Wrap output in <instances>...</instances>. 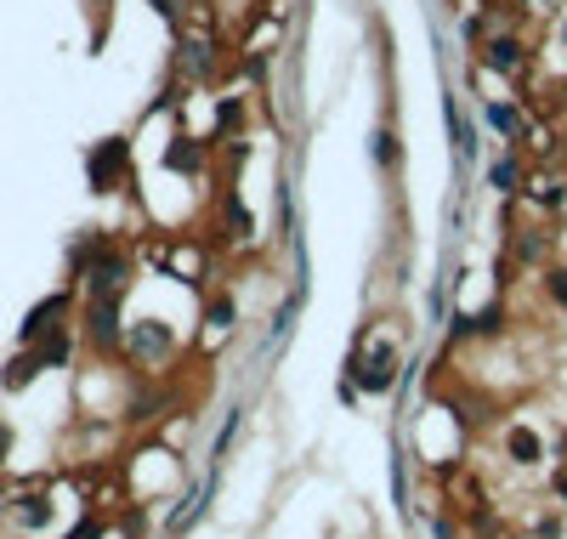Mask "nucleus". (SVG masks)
Listing matches in <instances>:
<instances>
[{"mask_svg": "<svg viewBox=\"0 0 567 539\" xmlns=\"http://www.w3.org/2000/svg\"><path fill=\"white\" fill-rule=\"evenodd\" d=\"M126 159H131V148L119 143V136H109L102 148H91V159H85V171H91V188L97 193H109L119 176H126Z\"/></svg>", "mask_w": 567, "mask_h": 539, "instance_id": "1", "label": "nucleus"}, {"mask_svg": "<svg viewBox=\"0 0 567 539\" xmlns=\"http://www.w3.org/2000/svg\"><path fill=\"white\" fill-rule=\"evenodd\" d=\"M63 306H69V296H45L35 313L23 318V341H45V335L57 330V318H63Z\"/></svg>", "mask_w": 567, "mask_h": 539, "instance_id": "2", "label": "nucleus"}, {"mask_svg": "<svg viewBox=\"0 0 567 539\" xmlns=\"http://www.w3.org/2000/svg\"><path fill=\"white\" fill-rule=\"evenodd\" d=\"M352 380H358V387H369V392H386L392 387V352H375V358H358L352 363Z\"/></svg>", "mask_w": 567, "mask_h": 539, "instance_id": "3", "label": "nucleus"}, {"mask_svg": "<svg viewBox=\"0 0 567 539\" xmlns=\"http://www.w3.org/2000/svg\"><path fill=\"white\" fill-rule=\"evenodd\" d=\"M488 69H499V74L522 69V45H516V40H494V45H488Z\"/></svg>", "mask_w": 567, "mask_h": 539, "instance_id": "4", "label": "nucleus"}, {"mask_svg": "<svg viewBox=\"0 0 567 539\" xmlns=\"http://www.w3.org/2000/svg\"><path fill=\"white\" fill-rule=\"evenodd\" d=\"M40 369H45V363H40V352H28V358H12V363H6V387H28Z\"/></svg>", "mask_w": 567, "mask_h": 539, "instance_id": "5", "label": "nucleus"}, {"mask_svg": "<svg viewBox=\"0 0 567 539\" xmlns=\"http://www.w3.org/2000/svg\"><path fill=\"white\" fill-rule=\"evenodd\" d=\"M91 330H97V341H114V335H119V323H114V296L97 301V313H91Z\"/></svg>", "mask_w": 567, "mask_h": 539, "instance_id": "6", "label": "nucleus"}, {"mask_svg": "<svg viewBox=\"0 0 567 539\" xmlns=\"http://www.w3.org/2000/svg\"><path fill=\"white\" fill-rule=\"evenodd\" d=\"M511 454L522 460V466H533V460H539V437H533V431H522V426H516V431H511Z\"/></svg>", "mask_w": 567, "mask_h": 539, "instance_id": "7", "label": "nucleus"}, {"mask_svg": "<svg viewBox=\"0 0 567 539\" xmlns=\"http://www.w3.org/2000/svg\"><path fill=\"white\" fill-rule=\"evenodd\" d=\"M488 119H494V126H499L505 136H522V114H516V108H505V102H494V108H488Z\"/></svg>", "mask_w": 567, "mask_h": 539, "instance_id": "8", "label": "nucleus"}, {"mask_svg": "<svg viewBox=\"0 0 567 539\" xmlns=\"http://www.w3.org/2000/svg\"><path fill=\"white\" fill-rule=\"evenodd\" d=\"M18 517H23V528H40V522L52 517V511H45V500H23V511H18Z\"/></svg>", "mask_w": 567, "mask_h": 539, "instance_id": "9", "label": "nucleus"}, {"mask_svg": "<svg viewBox=\"0 0 567 539\" xmlns=\"http://www.w3.org/2000/svg\"><path fill=\"white\" fill-rule=\"evenodd\" d=\"M494 188H505V193L516 188V165H494Z\"/></svg>", "mask_w": 567, "mask_h": 539, "instance_id": "10", "label": "nucleus"}, {"mask_svg": "<svg viewBox=\"0 0 567 539\" xmlns=\"http://www.w3.org/2000/svg\"><path fill=\"white\" fill-rule=\"evenodd\" d=\"M97 534H102V522H97V517H85V522H80V528H74L69 539H97Z\"/></svg>", "mask_w": 567, "mask_h": 539, "instance_id": "11", "label": "nucleus"}, {"mask_svg": "<svg viewBox=\"0 0 567 539\" xmlns=\"http://www.w3.org/2000/svg\"><path fill=\"white\" fill-rule=\"evenodd\" d=\"M550 290H556V296L567 301V273H550Z\"/></svg>", "mask_w": 567, "mask_h": 539, "instance_id": "12", "label": "nucleus"}, {"mask_svg": "<svg viewBox=\"0 0 567 539\" xmlns=\"http://www.w3.org/2000/svg\"><path fill=\"white\" fill-rule=\"evenodd\" d=\"M6 449H12V431H6V426H0V460H6Z\"/></svg>", "mask_w": 567, "mask_h": 539, "instance_id": "13", "label": "nucleus"}]
</instances>
